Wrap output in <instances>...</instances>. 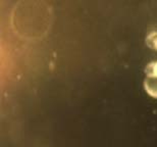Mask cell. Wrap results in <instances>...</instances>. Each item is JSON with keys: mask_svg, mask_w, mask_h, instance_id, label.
<instances>
[{"mask_svg": "<svg viewBox=\"0 0 157 147\" xmlns=\"http://www.w3.org/2000/svg\"><path fill=\"white\" fill-rule=\"evenodd\" d=\"M144 89L149 96L157 99V77L147 76L144 80Z\"/></svg>", "mask_w": 157, "mask_h": 147, "instance_id": "6da1fadb", "label": "cell"}, {"mask_svg": "<svg viewBox=\"0 0 157 147\" xmlns=\"http://www.w3.org/2000/svg\"><path fill=\"white\" fill-rule=\"evenodd\" d=\"M146 45L150 49L157 51V32H151L146 37Z\"/></svg>", "mask_w": 157, "mask_h": 147, "instance_id": "7a4b0ae2", "label": "cell"}, {"mask_svg": "<svg viewBox=\"0 0 157 147\" xmlns=\"http://www.w3.org/2000/svg\"><path fill=\"white\" fill-rule=\"evenodd\" d=\"M146 76H153L157 77V61L150 62L145 68Z\"/></svg>", "mask_w": 157, "mask_h": 147, "instance_id": "3957f363", "label": "cell"}]
</instances>
